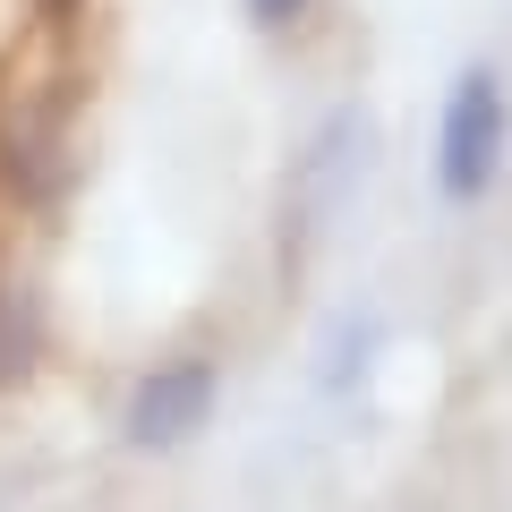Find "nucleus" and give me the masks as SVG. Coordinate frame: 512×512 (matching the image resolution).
<instances>
[{"instance_id":"obj_1","label":"nucleus","mask_w":512,"mask_h":512,"mask_svg":"<svg viewBox=\"0 0 512 512\" xmlns=\"http://www.w3.org/2000/svg\"><path fill=\"white\" fill-rule=\"evenodd\" d=\"M504 137H512L504 77H495V69H461L453 103H444V128H436V188L453 205L487 197L495 171H504Z\"/></svg>"},{"instance_id":"obj_3","label":"nucleus","mask_w":512,"mask_h":512,"mask_svg":"<svg viewBox=\"0 0 512 512\" xmlns=\"http://www.w3.org/2000/svg\"><path fill=\"white\" fill-rule=\"evenodd\" d=\"M248 9H256V26H291L308 0H248Z\"/></svg>"},{"instance_id":"obj_2","label":"nucleus","mask_w":512,"mask_h":512,"mask_svg":"<svg viewBox=\"0 0 512 512\" xmlns=\"http://www.w3.org/2000/svg\"><path fill=\"white\" fill-rule=\"evenodd\" d=\"M205 410H214V367H197V359L154 367V376L128 393V444H137V453H171V444H188L205 427Z\"/></svg>"}]
</instances>
